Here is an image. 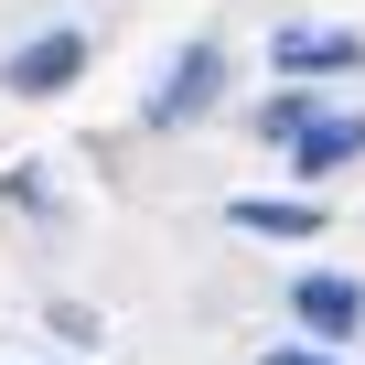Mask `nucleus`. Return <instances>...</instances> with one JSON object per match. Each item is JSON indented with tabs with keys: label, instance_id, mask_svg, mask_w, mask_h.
<instances>
[{
	"label": "nucleus",
	"instance_id": "nucleus-6",
	"mask_svg": "<svg viewBox=\"0 0 365 365\" xmlns=\"http://www.w3.org/2000/svg\"><path fill=\"white\" fill-rule=\"evenodd\" d=\"M237 226H258V237H312L322 215H312V205H258V194H247V205H237Z\"/></svg>",
	"mask_w": 365,
	"mask_h": 365
},
{
	"label": "nucleus",
	"instance_id": "nucleus-7",
	"mask_svg": "<svg viewBox=\"0 0 365 365\" xmlns=\"http://www.w3.org/2000/svg\"><path fill=\"white\" fill-rule=\"evenodd\" d=\"M269 365H333V354H269Z\"/></svg>",
	"mask_w": 365,
	"mask_h": 365
},
{
	"label": "nucleus",
	"instance_id": "nucleus-2",
	"mask_svg": "<svg viewBox=\"0 0 365 365\" xmlns=\"http://www.w3.org/2000/svg\"><path fill=\"white\" fill-rule=\"evenodd\" d=\"M76 65H86V33H33L11 65H0V86L11 97H54V86H76Z\"/></svg>",
	"mask_w": 365,
	"mask_h": 365
},
{
	"label": "nucleus",
	"instance_id": "nucleus-5",
	"mask_svg": "<svg viewBox=\"0 0 365 365\" xmlns=\"http://www.w3.org/2000/svg\"><path fill=\"white\" fill-rule=\"evenodd\" d=\"M290 150H301V172H344V161L365 150V108H344V118H312Z\"/></svg>",
	"mask_w": 365,
	"mask_h": 365
},
{
	"label": "nucleus",
	"instance_id": "nucleus-1",
	"mask_svg": "<svg viewBox=\"0 0 365 365\" xmlns=\"http://www.w3.org/2000/svg\"><path fill=\"white\" fill-rule=\"evenodd\" d=\"M215 86H226V54H215V43H182L140 118H150V129H182V118H205V108H215Z\"/></svg>",
	"mask_w": 365,
	"mask_h": 365
},
{
	"label": "nucleus",
	"instance_id": "nucleus-4",
	"mask_svg": "<svg viewBox=\"0 0 365 365\" xmlns=\"http://www.w3.org/2000/svg\"><path fill=\"white\" fill-rule=\"evenodd\" d=\"M290 312H301L312 333H354V322H365V290H354V279H333V269H312V279L290 290Z\"/></svg>",
	"mask_w": 365,
	"mask_h": 365
},
{
	"label": "nucleus",
	"instance_id": "nucleus-3",
	"mask_svg": "<svg viewBox=\"0 0 365 365\" xmlns=\"http://www.w3.org/2000/svg\"><path fill=\"white\" fill-rule=\"evenodd\" d=\"M269 54H279V76H322V65H365V43H354V33H322V22H290V33H279Z\"/></svg>",
	"mask_w": 365,
	"mask_h": 365
}]
</instances>
